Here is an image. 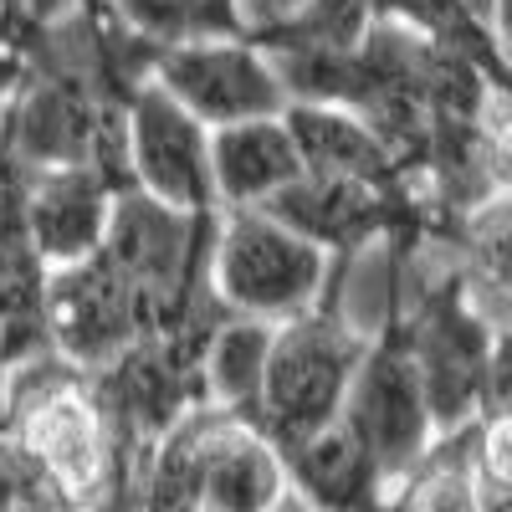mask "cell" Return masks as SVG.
Here are the masks:
<instances>
[{
    "mask_svg": "<svg viewBox=\"0 0 512 512\" xmlns=\"http://www.w3.org/2000/svg\"><path fill=\"white\" fill-rule=\"evenodd\" d=\"M0 436L21 446V456L57 497L88 512L108 497L118 441L93 369H77L57 349L16 364L0 390Z\"/></svg>",
    "mask_w": 512,
    "mask_h": 512,
    "instance_id": "obj_1",
    "label": "cell"
},
{
    "mask_svg": "<svg viewBox=\"0 0 512 512\" xmlns=\"http://www.w3.org/2000/svg\"><path fill=\"white\" fill-rule=\"evenodd\" d=\"M364 359H369V344L338 313L308 308L303 318H287L277 328L267 384H262V400H256L251 420L282 451L303 446L308 436H318L323 425L344 415Z\"/></svg>",
    "mask_w": 512,
    "mask_h": 512,
    "instance_id": "obj_2",
    "label": "cell"
},
{
    "mask_svg": "<svg viewBox=\"0 0 512 512\" xmlns=\"http://www.w3.org/2000/svg\"><path fill=\"white\" fill-rule=\"evenodd\" d=\"M210 287L241 318H303L328 282V251L262 205L226 210L210 251Z\"/></svg>",
    "mask_w": 512,
    "mask_h": 512,
    "instance_id": "obj_3",
    "label": "cell"
},
{
    "mask_svg": "<svg viewBox=\"0 0 512 512\" xmlns=\"http://www.w3.org/2000/svg\"><path fill=\"white\" fill-rule=\"evenodd\" d=\"M410 349L425 379V400H431L436 431L456 436L466 425L487 415V390H492V344L497 333L477 313L466 277H446L441 287L425 292L420 313L405 323Z\"/></svg>",
    "mask_w": 512,
    "mask_h": 512,
    "instance_id": "obj_4",
    "label": "cell"
},
{
    "mask_svg": "<svg viewBox=\"0 0 512 512\" xmlns=\"http://www.w3.org/2000/svg\"><path fill=\"white\" fill-rule=\"evenodd\" d=\"M123 108H128V169H134V185L175 210L210 216L221 205L216 159H210L216 128H205L159 77L134 82Z\"/></svg>",
    "mask_w": 512,
    "mask_h": 512,
    "instance_id": "obj_5",
    "label": "cell"
},
{
    "mask_svg": "<svg viewBox=\"0 0 512 512\" xmlns=\"http://www.w3.org/2000/svg\"><path fill=\"white\" fill-rule=\"evenodd\" d=\"M154 77L175 93L205 128H236L256 118H282L292 108L277 62L241 36L180 41L154 57Z\"/></svg>",
    "mask_w": 512,
    "mask_h": 512,
    "instance_id": "obj_6",
    "label": "cell"
},
{
    "mask_svg": "<svg viewBox=\"0 0 512 512\" xmlns=\"http://www.w3.org/2000/svg\"><path fill=\"white\" fill-rule=\"evenodd\" d=\"M344 415L374 446L379 466L390 472L395 487L425 461V451L441 441L431 400H425L415 349H410V328H390L379 344H369V359L354 379V395H349Z\"/></svg>",
    "mask_w": 512,
    "mask_h": 512,
    "instance_id": "obj_7",
    "label": "cell"
},
{
    "mask_svg": "<svg viewBox=\"0 0 512 512\" xmlns=\"http://www.w3.org/2000/svg\"><path fill=\"white\" fill-rule=\"evenodd\" d=\"M47 328H52V349L93 374L108 369L113 359H123L144 338L139 297L103 262V251H93L88 262L52 272Z\"/></svg>",
    "mask_w": 512,
    "mask_h": 512,
    "instance_id": "obj_8",
    "label": "cell"
},
{
    "mask_svg": "<svg viewBox=\"0 0 512 512\" xmlns=\"http://www.w3.org/2000/svg\"><path fill=\"white\" fill-rule=\"evenodd\" d=\"M292 497L282 446L226 405L210 410L200 461V512H277Z\"/></svg>",
    "mask_w": 512,
    "mask_h": 512,
    "instance_id": "obj_9",
    "label": "cell"
},
{
    "mask_svg": "<svg viewBox=\"0 0 512 512\" xmlns=\"http://www.w3.org/2000/svg\"><path fill=\"white\" fill-rule=\"evenodd\" d=\"M395 200H405V190H379V185H359V180H338V175H313V169H303V175H297L287 190H277L262 210L277 216L282 226H292L297 236H308L323 251H333L338 262H349L364 241L390 231Z\"/></svg>",
    "mask_w": 512,
    "mask_h": 512,
    "instance_id": "obj_10",
    "label": "cell"
},
{
    "mask_svg": "<svg viewBox=\"0 0 512 512\" xmlns=\"http://www.w3.org/2000/svg\"><path fill=\"white\" fill-rule=\"evenodd\" d=\"M21 190H26V226H31V236H36V246H41L52 272L72 267V262H88V256L103 246L108 221H113V200H118V185L103 175V169L82 164V169L21 175Z\"/></svg>",
    "mask_w": 512,
    "mask_h": 512,
    "instance_id": "obj_11",
    "label": "cell"
},
{
    "mask_svg": "<svg viewBox=\"0 0 512 512\" xmlns=\"http://www.w3.org/2000/svg\"><path fill=\"white\" fill-rule=\"evenodd\" d=\"M282 456H287L292 497H303L308 507H318V512H390L395 482L379 466L374 446L349 425V415H338L318 436H308L303 446H292Z\"/></svg>",
    "mask_w": 512,
    "mask_h": 512,
    "instance_id": "obj_12",
    "label": "cell"
},
{
    "mask_svg": "<svg viewBox=\"0 0 512 512\" xmlns=\"http://www.w3.org/2000/svg\"><path fill=\"white\" fill-rule=\"evenodd\" d=\"M282 118L313 175H338V180H359L379 190H395L405 180V159L384 144V134L364 113L338 108V103H292Z\"/></svg>",
    "mask_w": 512,
    "mask_h": 512,
    "instance_id": "obj_13",
    "label": "cell"
},
{
    "mask_svg": "<svg viewBox=\"0 0 512 512\" xmlns=\"http://www.w3.org/2000/svg\"><path fill=\"white\" fill-rule=\"evenodd\" d=\"M210 159H216V195L226 210L267 205L277 190H287L308 169L287 118H256V123L216 128Z\"/></svg>",
    "mask_w": 512,
    "mask_h": 512,
    "instance_id": "obj_14",
    "label": "cell"
},
{
    "mask_svg": "<svg viewBox=\"0 0 512 512\" xmlns=\"http://www.w3.org/2000/svg\"><path fill=\"white\" fill-rule=\"evenodd\" d=\"M272 344H277V323L231 313L205 349L210 405H226L236 415H256V400H262V384H267V364H272Z\"/></svg>",
    "mask_w": 512,
    "mask_h": 512,
    "instance_id": "obj_15",
    "label": "cell"
},
{
    "mask_svg": "<svg viewBox=\"0 0 512 512\" xmlns=\"http://www.w3.org/2000/svg\"><path fill=\"white\" fill-rule=\"evenodd\" d=\"M390 512H487L472 461V425L425 451V461L395 487Z\"/></svg>",
    "mask_w": 512,
    "mask_h": 512,
    "instance_id": "obj_16",
    "label": "cell"
},
{
    "mask_svg": "<svg viewBox=\"0 0 512 512\" xmlns=\"http://www.w3.org/2000/svg\"><path fill=\"white\" fill-rule=\"evenodd\" d=\"M113 6L128 21V31H139L144 41H159V52L180 47V41L226 36V26L210 11V0H113Z\"/></svg>",
    "mask_w": 512,
    "mask_h": 512,
    "instance_id": "obj_17",
    "label": "cell"
},
{
    "mask_svg": "<svg viewBox=\"0 0 512 512\" xmlns=\"http://www.w3.org/2000/svg\"><path fill=\"white\" fill-rule=\"evenodd\" d=\"M472 461L487 512H512V410H487L472 425Z\"/></svg>",
    "mask_w": 512,
    "mask_h": 512,
    "instance_id": "obj_18",
    "label": "cell"
},
{
    "mask_svg": "<svg viewBox=\"0 0 512 512\" xmlns=\"http://www.w3.org/2000/svg\"><path fill=\"white\" fill-rule=\"evenodd\" d=\"M21 57H0V144H6V113L16 103V88H21Z\"/></svg>",
    "mask_w": 512,
    "mask_h": 512,
    "instance_id": "obj_19",
    "label": "cell"
},
{
    "mask_svg": "<svg viewBox=\"0 0 512 512\" xmlns=\"http://www.w3.org/2000/svg\"><path fill=\"white\" fill-rule=\"evenodd\" d=\"M492 31L502 41V52L512 57V0H492Z\"/></svg>",
    "mask_w": 512,
    "mask_h": 512,
    "instance_id": "obj_20",
    "label": "cell"
},
{
    "mask_svg": "<svg viewBox=\"0 0 512 512\" xmlns=\"http://www.w3.org/2000/svg\"><path fill=\"white\" fill-rule=\"evenodd\" d=\"M21 512H88V507H77V502H67V497H57V492H36Z\"/></svg>",
    "mask_w": 512,
    "mask_h": 512,
    "instance_id": "obj_21",
    "label": "cell"
},
{
    "mask_svg": "<svg viewBox=\"0 0 512 512\" xmlns=\"http://www.w3.org/2000/svg\"><path fill=\"white\" fill-rule=\"evenodd\" d=\"M26 11H31L26 0H0V41H6V36L26 21Z\"/></svg>",
    "mask_w": 512,
    "mask_h": 512,
    "instance_id": "obj_22",
    "label": "cell"
},
{
    "mask_svg": "<svg viewBox=\"0 0 512 512\" xmlns=\"http://www.w3.org/2000/svg\"><path fill=\"white\" fill-rule=\"evenodd\" d=\"M461 6H466V11H472V16H482V21L492 26V0H461Z\"/></svg>",
    "mask_w": 512,
    "mask_h": 512,
    "instance_id": "obj_23",
    "label": "cell"
}]
</instances>
